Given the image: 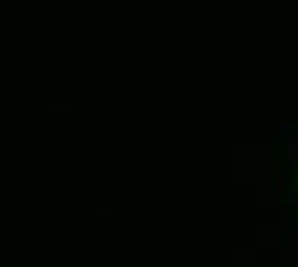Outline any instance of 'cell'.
<instances>
[{"mask_svg":"<svg viewBox=\"0 0 298 267\" xmlns=\"http://www.w3.org/2000/svg\"><path fill=\"white\" fill-rule=\"evenodd\" d=\"M283 188H286V180H283V175L278 172L275 175V193H283Z\"/></svg>","mask_w":298,"mask_h":267,"instance_id":"obj_1","label":"cell"}]
</instances>
